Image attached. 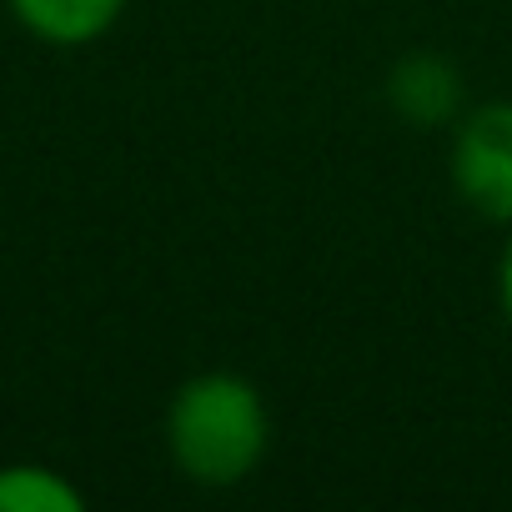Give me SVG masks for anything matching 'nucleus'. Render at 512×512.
I'll return each mask as SVG.
<instances>
[{"instance_id":"nucleus-1","label":"nucleus","mask_w":512,"mask_h":512,"mask_svg":"<svg viewBox=\"0 0 512 512\" xmlns=\"http://www.w3.org/2000/svg\"><path fill=\"white\" fill-rule=\"evenodd\" d=\"M171 467L211 492L241 487L272 452V407L241 372H196L166 402Z\"/></svg>"},{"instance_id":"nucleus-4","label":"nucleus","mask_w":512,"mask_h":512,"mask_svg":"<svg viewBox=\"0 0 512 512\" xmlns=\"http://www.w3.org/2000/svg\"><path fill=\"white\" fill-rule=\"evenodd\" d=\"M131 0H6V11L16 16V26L56 51H81L96 46L101 36L116 31V21L126 16Z\"/></svg>"},{"instance_id":"nucleus-6","label":"nucleus","mask_w":512,"mask_h":512,"mask_svg":"<svg viewBox=\"0 0 512 512\" xmlns=\"http://www.w3.org/2000/svg\"><path fill=\"white\" fill-rule=\"evenodd\" d=\"M497 312H502V322L512 327V226H507V246H502V256H497Z\"/></svg>"},{"instance_id":"nucleus-5","label":"nucleus","mask_w":512,"mask_h":512,"mask_svg":"<svg viewBox=\"0 0 512 512\" xmlns=\"http://www.w3.org/2000/svg\"><path fill=\"white\" fill-rule=\"evenodd\" d=\"M86 492L51 462H0V512H81Z\"/></svg>"},{"instance_id":"nucleus-3","label":"nucleus","mask_w":512,"mask_h":512,"mask_svg":"<svg viewBox=\"0 0 512 512\" xmlns=\"http://www.w3.org/2000/svg\"><path fill=\"white\" fill-rule=\"evenodd\" d=\"M382 96L392 106V116L402 126L417 131H452V121L472 106L467 101V81L462 66L442 51H407L387 66Z\"/></svg>"},{"instance_id":"nucleus-2","label":"nucleus","mask_w":512,"mask_h":512,"mask_svg":"<svg viewBox=\"0 0 512 512\" xmlns=\"http://www.w3.org/2000/svg\"><path fill=\"white\" fill-rule=\"evenodd\" d=\"M447 176L472 216L512 226V101H472L452 121Z\"/></svg>"}]
</instances>
